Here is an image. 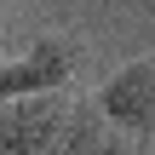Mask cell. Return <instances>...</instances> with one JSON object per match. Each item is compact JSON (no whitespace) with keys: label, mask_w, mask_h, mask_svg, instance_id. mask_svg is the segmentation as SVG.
Masks as SVG:
<instances>
[{"label":"cell","mask_w":155,"mask_h":155,"mask_svg":"<svg viewBox=\"0 0 155 155\" xmlns=\"http://www.w3.org/2000/svg\"><path fill=\"white\" fill-rule=\"evenodd\" d=\"M75 104L81 98H69V92L0 98V155H63Z\"/></svg>","instance_id":"1"},{"label":"cell","mask_w":155,"mask_h":155,"mask_svg":"<svg viewBox=\"0 0 155 155\" xmlns=\"http://www.w3.org/2000/svg\"><path fill=\"white\" fill-rule=\"evenodd\" d=\"M86 63V46L63 29H46L29 40V52L0 58V98H23V92H63L75 81V69Z\"/></svg>","instance_id":"2"},{"label":"cell","mask_w":155,"mask_h":155,"mask_svg":"<svg viewBox=\"0 0 155 155\" xmlns=\"http://www.w3.org/2000/svg\"><path fill=\"white\" fill-rule=\"evenodd\" d=\"M92 104L109 127H121L132 138H155V58H138V63L115 69Z\"/></svg>","instance_id":"3"},{"label":"cell","mask_w":155,"mask_h":155,"mask_svg":"<svg viewBox=\"0 0 155 155\" xmlns=\"http://www.w3.org/2000/svg\"><path fill=\"white\" fill-rule=\"evenodd\" d=\"M98 155H144V150H138V138H132V132H121V127H104Z\"/></svg>","instance_id":"4"}]
</instances>
